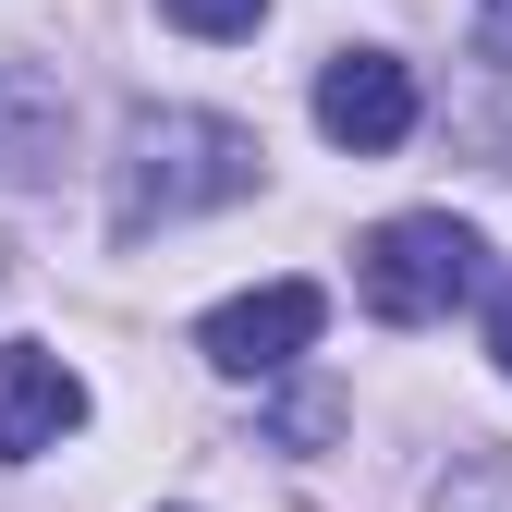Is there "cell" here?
<instances>
[{"label":"cell","instance_id":"5","mask_svg":"<svg viewBox=\"0 0 512 512\" xmlns=\"http://www.w3.org/2000/svg\"><path fill=\"white\" fill-rule=\"evenodd\" d=\"M86 427V378L49 342H0V464H37Z\"/></svg>","mask_w":512,"mask_h":512},{"label":"cell","instance_id":"9","mask_svg":"<svg viewBox=\"0 0 512 512\" xmlns=\"http://www.w3.org/2000/svg\"><path fill=\"white\" fill-rule=\"evenodd\" d=\"M0 281H13V244H0Z\"/></svg>","mask_w":512,"mask_h":512},{"label":"cell","instance_id":"4","mask_svg":"<svg viewBox=\"0 0 512 512\" xmlns=\"http://www.w3.org/2000/svg\"><path fill=\"white\" fill-rule=\"evenodd\" d=\"M317 135L354 147V159H391L415 135V74H403L391 49H342L330 74H317Z\"/></svg>","mask_w":512,"mask_h":512},{"label":"cell","instance_id":"10","mask_svg":"<svg viewBox=\"0 0 512 512\" xmlns=\"http://www.w3.org/2000/svg\"><path fill=\"white\" fill-rule=\"evenodd\" d=\"M0 171H13V135H0Z\"/></svg>","mask_w":512,"mask_h":512},{"label":"cell","instance_id":"6","mask_svg":"<svg viewBox=\"0 0 512 512\" xmlns=\"http://www.w3.org/2000/svg\"><path fill=\"white\" fill-rule=\"evenodd\" d=\"M159 13H171L183 37H256V25H269V0H159Z\"/></svg>","mask_w":512,"mask_h":512},{"label":"cell","instance_id":"1","mask_svg":"<svg viewBox=\"0 0 512 512\" xmlns=\"http://www.w3.org/2000/svg\"><path fill=\"white\" fill-rule=\"evenodd\" d=\"M256 147L244 122L220 110H135V147H122V232H159V220H196L256 196Z\"/></svg>","mask_w":512,"mask_h":512},{"label":"cell","instance_id":"3","mask_svg":"<svg viewBox=\"0 0 512 512\" xmlns=\"http://www.w3.org/2000/svg\"><path fill=\"white\" fill-rule=\"evenodd\" d=\"M317 330H330V293H317V281H256V293H232V305L196 317V354L220 378H281Z\"/></svg>","mask_w":512,"mask_h":512},{"label":"cell","instance_id":"8","mask_svg":"<svg viewBox=\"0 0 512 512\" xmlns=\"http://www.w3.org/2000/svg\"><path fill=\"white\" fill-rule=\"evenodd\" d=\"M488 354H500V378H512V281L488 293Z\"/></svg>","mask_w":512,"mask_h":512},{"label":"cell","instance_id":"7","mask_svg":"<svg viewBox=\"0 0 512 512\" xmlns=\"http://www.w3.org/2000/svg\"><path fill=\"white\" fill-rule=\"evenodd\" d=\"M476 49L500 61V74H512V0H476Z\"/></svg>","mask_w":512,"mask_h":512},{"label":"cell","instance_id":"2","mask_svg":"<svg viewBox=\"0 0 512 512\" xmlns=\"http://www.w3.org/2000/svg\"><path fill=\"white\" fill-rule=\"evenodd\" d=\"M476 232L452 220V208H403V220H378L366 244H354V293H366V317L378 330H427V317H452L464 293H476Z\"/></svg>","mask_w":512,"mask_h":512}]
</instances>
